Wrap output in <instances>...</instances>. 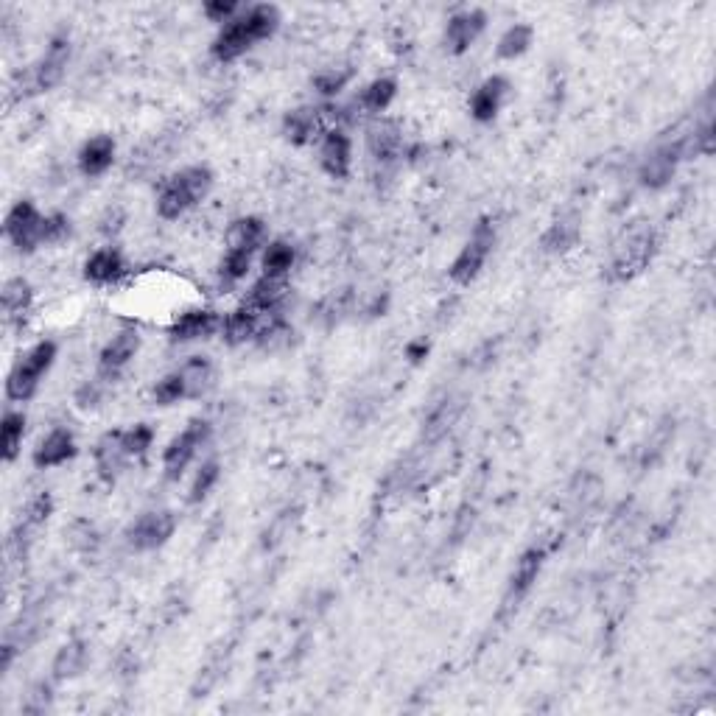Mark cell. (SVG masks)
<instances>
[{"label":"cell","instance_id":"obj_13","mask_svg":"<svg viewBox=\"0 0 716 716\" xmlns=\"http://www.w3.org/2000/svg\"><path fill=\"white\" fill-rule=\"evenodd\" d=\"M328 112L331 110H319V107H297V110L286 112V118H283V135L289 143L294 146H305V143H311V140L322 138L328 129L325 121H328Z\"/></svg>","mask_w":716,"mask_h":716},{"label":"cell","instance_id":"obj_10","mask_svg":"<svg viewBox=\"0 0 716 716\" xmlns=\"http://www.w3.org/2000/svg\"><path fill=\"white\" fill-rule=\"evenodd\" d=\"M367 152H370L372 163L381 171L398 166L400 154H403V132H400L398 121L378 118L367 129Z\"/></svg>","mask_w":716,"mask_h":716},{"label":"cell","instance_id":"obj_5","mask_svg":"<svg viewBox=\"0 0 716 716\" xmlns=\"http://www.w3.org/2000/svg\"><path fill=\"white\" fill-rule=\"evenodd\" d=\"M493 244H496V230H493L490 219H482L473 227L468 244L459 249V255L451 263V269H448L451 280L459 283V286H470L476 277L482 275L484 263H487L490 252H493Z\"/></svg>","mask_w":716,"mask_h":716},{"label":"cell","instance_id":"obj_16","mask_svg":"<svg viewBox=\"0 0 716 716\" xmlns=\"http://www.w3.org/2000/svg\"><path fill=\"white\" fill-rule=\"evenodd\" d=\"M76 456V437H73V431L70 428H54V431H48L45 437L40 440V445L34 448V465L40 470H48V468H59V465H65Z\"/></svg>","mask_w":716,"mask_h":716},{"label":"cell","instance_id":"obj_22","mask_svg":"<svg viewBox=\"0 0 716 716\" xmlns=\"http://www.w3.org/2000/svg\"><path fill=\"white\" fill-rule=\"evenodd\" d=\"M543 560H546V551L543 549H526L521 554V560L515 565L510 579V591H507V605H518L524 599L526 593L532 591V585L540 577V568H543Z\"/></svg>","mask_w":716,"mask_h":716},{"label":"cell","instance_id":"obj_8","mask_svg":"<svg viewBox=\"0 0 716 716\" xmlns=\"http://www.w3.org/2000/svg\"><path fill=\"white\" fill-rule=\"evenodd\" d=\"M174 532H177V515L171 510H154L143 512L138 521L129 526L126 540L135 551H152L166 546Z\"/></svg>","mask_w":716,"mask_h":716},{"label":"cell","instance_id":"obj_17","mask_svg":"<svg viewBox=\"0 0 716 716\" xmlns=\"http://www.w3.org/2000/svg\"><path fill=\"white\" fill-rule=\"evenodd\" d=\"M138 350H140L138 331L118 333L110 345L101 350V356H98V378H107V381H112L115 375H121V370H124L126 364L138 356Z\"/></svg>","mask_w":716,"mask_h":716},{"label":"cell","instance_id":"obj_21","mask_svg":"<svg viewBox=\"0 0 716 716\" xmlns=\"http://www.w3.org/2000/svg\"><path fill=\"white\" fill-rule=\"evenodd\" d=\"M115 138L112 135H96L79 149V171L87 179H96L107 174L115 163Z\"/></svg>","mask_w":716,"mask_h":716},{"label":"cell","instance_id":"obj_39","mask_svg":"<svg viewBox=\"0 0 716 716\" xmlns=\"http://www.w3.org/2000/svg\"><path fill=\"white\" fill-rule=\"evenodd\" d=\"M350 79H353V70L350 68H325L314 76V90H317L319 96L333 98L345 90Z\"/></svg>","mask_w":716,"mask_h":716},{"label":"cell","instance_id":"obj_24","mask_svg":"<svg viewBox=\"0 0 716 716\" xmlns=\"http://www.w3.org/2000/svg\"><path fill=\"white\" fill-rule=\"evenodd\" d=\"M579 235H582V221L577 213H568L551 224L549 230L540 238V247L549 255H563L568 249H574L579 244Z\"/></svg>","mask_w":716,"mask_h":716},{"label":"cell","instance_id":"obj_44","mask_svg":"<svg viewBox=\"0 0 716 716\" xmlns=\"http://www.w3.org/2000/svg\"><path fill=\"white\" fill-rule=\"evenodd\" d=\"M406 356L412 358L414 364H417V361H423V358L428 356V345L426 342H414V345L406 347Z\"/></svg>","mask_w":716,"mask_h":716},{"label":"cell","instance_id":"obj_18","mask_svg":"<svg viewBox=\"0 0 716 716\" xmlns=\"http://www.w3.org/2000/svg\"><path fill=\"white\" fill-rule=\"evenodd\" d=\"M224 319L210 311V308H191L185 314H179L177 322L171 325V339L174 342H199L219 331Z\"/></svg>","mask_w":716,"mask_h":716},{"label":"cell","instance_id":"obj_28","mask_svg":"<svg viewBox=\"0 0 716 716\" xmlns=\"http://www.w3.org/2000/svg\"><path fill=\"white\" fill-rule=\"evenodd\" d=\"M283 297H286V277L263 275L261 280L249 289L244 305L255 308L258 314H269V311H275L277 305H280Z\"/></svg>","mask_w":716,"mask_h":716},{"label":"cell","instance_id":"obj_34","mask_svg":"<svg viewBox=\"0 0 716 716\" xmlns=\"http://www.w3.org/2000/svg\"><path fill=\"white\" fill-rule=\"evenodd\" d=\"M297 261V252L286 241H272L269 247L263 249V275L269 277H286L291 272V266Z\"/></svg>","mask_w":716,"mask_h":716},{"label":"cell","instance_id":"obj_25","mask_svg":"<svg viewBox=\"0 0 716 716\" xmlns=\"http://www.w3.org/2000/svg\"><path fill=\"white\" fill-rule=\"evenodd\" d=\"M395 96H398V82L392 76H381V79H372L361 90V96L356 98V107L367 115H384L392 107Z\"/></svg>","mask_w":716,"mask_h":716},{"label":"cell","instance_id":"obj_9","mask_svg":"<svg viewBox=\"0 0 716 716\" xmlns=\"http://www.w3.org/2000/svg\"><path fill=\"white\" fill-rule=\"evenodd\" d=\"M680 160H686V146H683V140H675V143H666L661 149H655V152L649 154L647 160L641 163V171H638L641 185L649 188V191H661V188H666V185L672 182V177H675Z\"/></svg>","mask_w":716,"mask_h":716},{"label":"cell","instance_id":"obj_43","mask_svg":"<svg viewBox=\"0 0 716 716\" xmlns=\"http://www.w3.org/2000/svg\"><path fill=\"white\" fill-rule=\"evenodd\" d=\"M48 703H51V689H48L45 683H40L34 694H28L26 711H28V714H42V711L48 708Z\"/></svg>","mask_w":716,"mask_h":716},{"label":"cell","instance_id":"obj_40","mask_svg":"<svg viewBox=\"0 0 716 716\" xmlns=\"http://www.w3.org/2000/svg\"><path fill=\"white\" fill-rule=\"evenodd\" d=\"M121 437H124L126 454L135 459V456L146 454V451L154 445V428L146 426V423H138V426L121 431Z\"/></svg>","mask_w":716,"mask_h":716},{"label":"cell","instance_id":"obj_14","mask_svg":"<svg viewBox=\"0 0 716 716\" xmlns=\"http://www.w3.org/2000/svg\"><path fill=\"white\" fill-rule=\"evenodd\" d=\"M487 28V14L482 9H468V12L454 14L445 26V45L451 54H465L470 45L479 40Z\"/></svg>","mask_w":716,"mask_h":716},{"label":"cell","instance_id":"obj_6","mask_svg":"<svg viewBox=\"0 0 716 716\" xmlns=\"http://www.w3.org/2000/svg\"><path fill=\"white\" fill-rule=\"evenodd\" d=\"M210 431H213V426L207 420H202V417H196V420H191L188 426L179 431L174 440L168 442L166 454H163V470H166L168 482H179L185 476V470L191 468L196 454L210 440Z\"/></svg>","mask_w":716,"mask_h":716},{"label":"cell","instance_id":"obj_33","mask_svg":"<svg viewBox=\"0 0 716 716\" xmlns=\"http://www.w3.org/2000/svg\"><path fill=\"white\" fill-rule=\"evenodd\" d=\"M532 40H535V28L529 26V23H515V26L507 28V31L501 34V40H498V59L512 62V59L524 56L526 51H529Z\"/></svg>","mask_w":716,"mask_h":716},{"label":"cell","instance_id":"obj_27","mask_svg":"<svg viewBox=\"0 0 716 716\" xmlns=\"http://www.w3.org/2000/svg\"><path fill=\"white\" fill-rule=\"evenodd\" d=\"M31 303H34V291L28 286V280H23V277H12V280L3 283L0 305H3L6 322H14V319L26 317Z\"/></svg>","mask_w":716,"mask_h":716},{"label":"cell","instance_id":"obj_3","mask_svg":"<svg viewBox=\"0 0 716 716\" xmlns=\"http://www.w3.org/2000/svg\"><path fill=\"white\" fill-rule=\"evenodd\" d=\"M54 361L56 342H51V339H42L34 347H28L26 353L14 361L12 372L6 378V398L17 400V403L34 398L42 378H45V372L54 367Z\"/></svg>","mask_w":716,"mask_h":716},{"label":"cell","instance_id":"obj_38","mask_svg":"<svg viewBox=\"0 0 716 716\" xmlns=\"http://www.w3.org/2000/svg\"><path fill=\"white\" fill-rule=\"evenodd\" d=\"M152 398L157 406H174L179 400L188 398V389H185V378H182V372L174 370L168 372L166 378H160L157 386H154Z\"/></svg>","mask_w":716,"mask_h":716},{"label":"cell","instance_id":"obj_4","mask_svg":"<svg viewBox=\"0 0 716 716\" xmlns=\"http://www.w3.org/2000/svg\"><path fill=\"white\" fill-rule=\"evenodd\" d=\"M652 255H655V233L649 230L647 224H635L630 230H624V235L616 241L613 261H610L613 277L616 280H633L647 269Z\"/></svg>","mask_w":716,"mask_h":716},{"label":"cell","instance_id":"obj_12","mask_svg":"<svg viewBox=\"0 0 716 716\" xmlns=\"http://www.w3.org/2000/svg\"><path fill=\"white\" fill-rule=\"evenodd\" d=\"M512 84L507 76H490L484 79L476 93L470 96V115L479 121V124H493L498 118V112L504 110V104L510 101Z\"/></svg>","mask_w":716,"mask_h":716},{"label":"cell","instance_id":"obj_19","mask_svg":"<svg viewBox=\"0 0 716 716\" xmlns=\"http://www.w3.org/2000/svg\"><path fill=\"white\" fill-rule=\"evenodd\" d=\"M126 275L124 255L115 247L96 249L87 261H84V280L93 286H112Z\"/></svg>","mask_w":716,"mask_h":716},{"label":"cell","instance_id":"obj_2","mask_svg":"<svg viewBox=\"0 0 716 716\" xmlns=\"http://www.w3.org/2000/svg\"><path fill=\"white\" fill-rule=\"evenodd\" d=\"M213 171L207 166H188L177 171L174 177H168L163 185H160V193H157V213L160 219L174 221L179 216H185L191 207H196L199 202H205L210 191H213Z\"/></svg>","mask_w":716,"mask_h":716},{"label":"cell","instance_id":"obj_36","mask_svg":"<svg viewBox=\"0 0 716 716\" xmlns=\"http://www.w3.org/2000/svg\"><path fill=\"white\" fill-rule=\"evenodd\" d=\"M51 512H54V498L48 496V493H40L37 498H31L26 507V515H23V524L17 526L14 535H31V532H37V529L51 518Z\"/></svg>","mask_w":716,"mask_h":716},{"label":"cell","instance_id":"obj_41","mask_svg":"<svg viewBox=\"0 0 716 716\" xmlns=\"http://www.w3.org/2000/svg\"><path fill=\"white\" fill-rule=\"evenodd\" d=\"M70 238V219L65 213H51L45 216V244H62Z\"/></svg>","mask_w":716,"mask_h":716},{"label":"cell","instance_id":"obj_31","mask_svg":"<svg viewBox=\"0 0 716 716\" xmlns=\"http://www.w3.org/2000/svg\"><path fill=\"white\" fill-rule=\"evenodd\" d=\"M23 437H26V414L23 412H6L3 423H0V442H3V462L12 465L20 456L23 448Z\"/></svg>","mask_w":716,"mask_h":716},{"label":"cell","instance_id":"obj_26","mask_svg":"<svg viewBox=\"0 0 716 716\" xmlns=\"http://www.w3.org/2000/svg\"><path fill=\"white\" fill-rule=\"evenodd\" d=\"M87 658H90L87 644H84L82 638H73V641H68L65 647L56 652L54 663H51V677H54L56 683L79 677L84 672V666H87Z\"/></svg>","mask_w":716,"mask_h":716},{"label":"cell","instance_id":"obj_42","mask_svg":"<svg viewBox=\"0 0 716 716\" xmlns=\"http://www.w3.org/2000/svg\"><path fill=\"white\" fill-rule=\"evenodd\" d=\"M238 14H241V3H235V0H210V3H205V17L213 23L227 26Z\"/></svg>","mask_w":716,"mask_h":716},{"label":"cell","instance_id":"obj_37","mask_svg":"<svg viewBox=\"0 0 716 716\" xmlns=\"http://www.w3.org/2000/svg\"><path fill=\"white\" fill-rule=\"evenodd\" d=\"M219 479H221L219 459H207V462H202V468L196 470V479H193L191 484V496H188V501H191V504H202V501L210 496V490L219 484Z\"/></svg>","mask_w":716,"mask_h":716},{"label":"cell","instance_id":"obj_32","mask_svg":"<svg viewBox=\"0 0 716 716\" xmlns=\"http://www.w3.org/2000/svg\"><path fill=\"white\" fill-rule=\"evenodd\" d=\"M182 378H185V389H188V400H196L205 395L210 384H213V364L207 361L205 356H193L188 358L182 367Z\"/></svg>","mask_w":716,"mask_h":716},{"label":"cell","instance_id":"obj_7","mask_svg":"<svg viewBox=\"0 0 716 716\" xmlns=\"http://www.w3.org/2000/svg\"><path fill=\"white\" fill-rule=\"evenodd\" d=\"M3 233L12 241V247L17 249V252H34V249L45 244V216L37 210L34 202L20 199V202L6 213Z\"/></svg>","mask_w":716,"mask_h":716},{"label":"cell","instance_id":"obj_1","mask_svg":"<svg viewBox=\"0 0 716 716\" xmlns=\"http://www.w3.org/2000/svg\"><path fill=\"white\" fill-rule=\"evenodd\" d=\"M277 28H280V9L272 3H255L249 9H241V14L233 17L227 26H221L210 51L219 62H233L252 51L258 42L269 40Z\"/></svg>","mask_w":716,"mask_h":716},{"label":"cell","instance_id":"obj_35","mask_svg":"<svg viewBox=\"0 0 716 716\" xmlns=\"http://www.w3.org/2000/svg\"><path fill=\"white\" fill-rule=\"evenodd\" d=\"M252 258H255V252L252 249H238V247H227V255L221 258V283H227V286H235V283H241L244 277L249 275V266H252Z\"/></svg>","mask_w":716,"mask_h":716},{"label":"cell","instance_id":"obj_23","mask_svg":"<svg viewBox=\"0 0 716 716\" xmlns=\"http://www.w3.org/2000/svg\"><path fill=\"white\" fill-rule=\"evenodd\" d=\"M258 333H261V314L249 305L235 308L233 314H227L221 322V339L230 347L244 345L249 339H255Z\"/></svg>","mask_w":716,"mask_h":716},{"label":"cell","instance_id":"obj_30","mask_svg":"<svg viewBox=\"0 0 716 716\" xmlns=\"http://www.w3.org/2000/svg\"><path fill=\"white\" fill-rule=\"evenodd\" d=\"M266 241V224L258 216H244V219H235L230 224V233H227V244L238 249H252L258 252Z\"/></svg>","mask_w":716,"mask_h":716},{"label":"cell","instance_id":"obj_20","mask_svg":"<svg viewBox=\"0 0 716 716\" xmlns=\"http://www.w3.org/2000/svg\"><path fill=\"white\" fill-rule=\"evenodd\" d=\"M129 459H132V456L126 454L121 431H107V434L96 442V468L98 476H101L104 482H115V479L121 476V470L126 468Z\"/></svg>","mask_w":716,"mask_h":716},{"label":"cell","instance_id":"obj_15","mask_svg":"<svg viewBox=\"0 0 716 716\" xmlns=\"http://www.w3.org/2000/svg\"><path fill=\"white\" fill-rule=\"evenodd\" d=\"M70 62V40L68 37H54L48 51L40 59V65L34 68V87L40 93L54 90L56 84L65 79V70Z\"/></svg>","mask_w":716,"mask_h":716},{"label":"cell","instance_id":"obj_29","mask_svg":"<svg viewBox=\"0 0 716 716\" xmlns=\"http://www.w3.org/2000/svg\"><path fill=\"white\" fill-rule=\"evenodd\" d=\"M462 409H465V400L462 398H448V400H442L440 406L434 409V412L428 414V420H426V428H423V437H426L428 442H437L442 440L451 428H454V423L459 420V414H462Z\"/></svg>","mask_w":716,"mask_h":716},{"label":"cell","instance_id":"obj_11","mask_svg":"<svg viewBox=\"0 0 716 716\" xmlns=\"http://www.w3.org/2000/svg\"><path fill=\"white\" fill-rule=\"evenodd\" d=\"M319 166L331 179H347L353 168V140L342 126L328 129L319 140Z\"/></svg>","mask_w":716,"mask_h":716}]
</instances>
